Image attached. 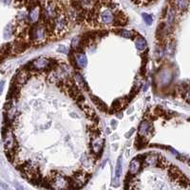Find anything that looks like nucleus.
Returning <instances> with one entry per match:
<instances>
[{
	"instance_id": "nucleus-19",
	"label": "nucleus",
	"mask_w": 190,
	"mask_h": 190,
	"mask_svg": "<svg viewBox=\"0 0 190 190\" xmlns=\"http://www.w3.org/2000/svg\"><path fill=\"white\" fill-rule=\"evenodd\" d=\"M186 98H187V100L190 102V88H189L188 91H187V97H186Z\"/></svg>"
},
{
	"instance_id": "nucleus-17",
	"label": "nucleus",
	"mask_w": 190,
	"mask_h": 190,
	"mask_svg": "<svg viewBox=\"0 0 190 190\" xmlns=\"http://www.w3.org/2000/svg\"><path fill=\"white\" fill-rule=\"evenodd\" d=\"M79 41H80V39H79V37H75L73 40H72V43H71V46L73 48H77L78 45H79Z\"/></svg>"
},
{
	"instance_id": "nucleus-14",
	"label": "nucleus",
	"mask_w": 190,
	"mask_h": 190,
	"mask_svg": "<svg viewBox=\"0 0 190 190\" xmlns=\"http://www.w3.org/2000/svg\"><path fill=\"white\" fill-rule=\"evenodd\" d=\"M12 25H8L7 27H6L5 31H4V37L5 38H8L12 35Z\"/></svg>"
},
{
	"instance_id": "nucleus-6",
	"label": "nucleus",
	"mask_w": 190,
	"mask_h": 190,
	"mask_svg": "<svg viewBox=\"0 0 190 190\" xmlns=\"http://www.w3.org/2000/svg\"><path fill=\"white\" fill-rule=\"evenodd\" d=\"M140 167H141V162L139 160H137V159H134L130 163L129 172H130L132 175H135V174L139 171V169H140Z\"/></svg>"
},
{
	"instance_id": "nucleus-4",
	"label": "nucleus",
	"mask_w": 190,
	"mask_h": 190,
	"mask_svg": "<svg viewBox=\"0 0 190 190\" xmlns=\"http://www.w3.org/2000/svg\"><path fill=\"white\" fill-rule=\"evenodd\" d=\"M50 64V61L46 58H39L31 63V66L34 69H42L48 68Z\"/></svg>"
},
{
	"instance_id": "nucleus-7",
	"label": "nucleus",
	"mask_w": 190,
	"mask_h": 190,
	"mask_svg": "<svg viewBox=\"0 0 190 190\" xmlns=\"http://www.w3.org/2000/svg\"><path fill=\"white\" fill-rule=\"evenodd\" d=\"M122 170H123V163H122V156H120L118 158V161H117L116 164V169H115V179L117 180H119L120 177L122 175Z\"/></svg>"
},
{
	"instance_id": "nucleus-15",
	"label": "nucleus",
	"mask_w": 190,
	"mask_h": 190,
	"mask_svg": "<svg viewBox=\"0 0 190 190\" xmlns=\"http://www.w3.org/2000/svg\"><path fill=\"white\" fill-rule=\"evenodd\" d=\"M101 147H102V145H101V142H100V141L94 142V144H93V150L95 151V153H98V152L100 151Z\"/></svg>"
},
{
	"instance_id": "nucleus-13",
	"label": "nucleus",
	"mask_w": 190,
	"mask_h": 190,
	"mask_svg": "<svg viewBox=\"0 0 190 190\" xmlns=\"http://www.w3.org/2000/svg\"><path fill=\"white\" fill-rule=\"evenodd\" d=\"M119 34L121 36H123L124 38H131L132 37V33H130V31L128 30H121Z\"/></svg>"
},
{
	"instance_id": "nucleus-3",
	"label": "nucleus",
	"mask_w": 190,
	"mask_h": 190,
	"mask_svg": "<svg viewBox=\"0 0 190 190\" xmlns=\"http://www.w3.org/2000/svg\"><path fill=\"white\" fill-rule=\"evenodd\" d=\"M42 14V9L38 4H34L31 6V8L29 12L28 16V20L30 23L31 24H35L36 22L39 20V18Z\"/></svg>"
},
{
	"instance_id": "nucleus-16",
	"label": "nucleus",
	"mask_w": 190,
	"mask_h": 190,
	"mask_svg": "<svg viewBox=\"0 0 190 190\" xmlns=\"http://www.w3.org/2000/svg\"><path fill=\"white\" fill-rule=\"evenodd\" d=\"M57 52H63V53H68V52H69V49L66 48V46H63V45H61V46H59V48L57 49Z\"/></svg>"
},
{
	"instance_id": "nucleus-8",
	"label": "nucleus",
	"mask_w": 190,
	"mask_h": 190,
	"mask_svg": "<svg viewBox=\"0 0 190 190\" xmlns=\"http://www.w3.org/2000/svg\"><path fill=\"white\" fill-rule=\"evenodd\" d=\"M174 6L178 9L183 11L188 7V0H173Z\"/></svg>"
},
{
	"instance_id": "nucleus-1",
	"label": "nucleus",
	"mask_w": 190,
	"mask_h": 190,
	"mask_svg": "<svg viewBox=\"0 0 190 190\" xmlns=\"http://www.w3.org/2000/svg\"><path fill=\"white\" fill-rule=\"evenodd\" d=\"M30 36L31 41L35 44H41L48 38V31L46 27L42 24H35L31 28L30 31Z\"/></svg>"
},
{
	"instance_id": "nucleus-10",
	"label": "nucleus",
	"mask_w": 190,
	"mask_h": 190,
	"mask_svg": "<svg viewBox=\"0 0 190 190\" xmlns=\"http://www.w3.org/2000/svg\"><path fill=\"white\" fill-rule=\"evenodd\" d=\"M76 63H77V65L80 66V68H85V66H87V56H86L84 53H80L79 55H77Z\"/></svg>"
},
{
	"instance_id": "nucleus-2",
	"label": "nucleus",
	"mask_w": 190,
	"mask_h": 190,
	"mask_svg": "<svg viewBox=\"0 0 190 190\" xmlns=\"http://www.w3.org/2000/svg\"><path fill=\"white\" fill-rule=\"evenodd\" d=\"M53 22V31L58 34H62L68 28V19L66 16L62 12V10L59 12L57 16L52 20Z\"/></svg>"
},
{
	"instance_id": "nucleus-12",
	"label": "nucleus",
	"mask_w": 190,
	"mask_h": 190,
	"mask_svg": "<svg viewBox=\"0 0 190 190\" xmlns=\"http://www.w3.org/2000/svg\"><path fill=\"white\" fill-rule=\"evenodd\" d=\"M142 17L144 21H145L147 25H151V24H152V21H153V19H152V16H151L150 14L144 12V14H142Z\"/></svg>"
},
{
	"instance_id": "nucleus-11",
	"label": "nucleus",
	"mask_w": 190,
	"mask_h": 190,
	"mask_svg": "<svg viewBox=\"0 0 190 190\" xmlns=\"http://www.w3.org/2000/svg\"><path fill=\"white\" fill-rule=\"evenodd\" d=\"M149 129H151L149 124L147 122H142L140 126V128H139V133L141 135H147V133L149 131Z\"/></svg>"
},
{
	"instance_id": "nucleus-5",
	"label": "nucleus",
	"mask_w": 190,
	"mask_h": 190,
	"mask_svg": "<svg viewBox=\"0 0 190 190\" xmlns=\"http://www.w3.org/2000/svg\"><path fill=\"white\" fill-rule=\"evenodd\" d=\"M28 76H29V73L27 72V71H25V69H22V71H20L18 72L17 76H16V84L23 85L25 82L27 81Z\"/></svg>"
},
{
	"instance_id": "nucleus-18",
	"label": "nucleus",
	"mask_w": 190,
	"mask_h": 190,
	"mask_svg": "<svg viewBox=\"0 0 190 190\" xmlns=\"http://www.w3.org/2000/svg\"><path fill=\"white\" fill-rule=\"evenodd\" d=\"M3 88H4V82H0V95H1L2 91H3Z\"/></svg>"
},
{
	"instance_id": "nucleus-9",
	"label": "nucleus",
	"mask_w": 190,
	"mask_h": 190,
	"mask_svg": "<svg viewBox=\"0 0 190 190\" xmlns=\"http://www.w3.org/2000/svg\"><path fill=\"white\" fill-rule=\"evenodd\" d=\"M135 45L139 50H144L145 48H147V41L142 37H138L137 39L135 40Z\"/></svg>"
}]
</instances>
